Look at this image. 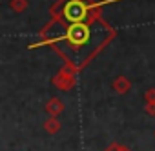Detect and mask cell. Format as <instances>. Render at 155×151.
Masks as SVG:
<instances>
[{"mask_svg": "<svg viewBox=\"0 0 155 151\" xmlns=\"http://www.w3.org/2000/svg\"><path fill=\"white\" fill-rule=\"evenodd\" d=\"M90 37H91V29H90L86 24H82V22H79V24H71V26L68 27V33L64 35V38H68L69 44L75 46V47H82V46H86L88 40H90Z\"/></svg>", "mask_w": 155, "mask_h": 151, "instance_id": "cell-1", "label": "cell"}, {"mask_svg": "<svg viewBox=\"0 0 155 151\" xmlns=\"http://www.w3.org/2000/svg\"><path fill=\"white\" fill-rule=\"evenodd\" d=\"M62 17L69 22V24H79L88 17V6L81 0H71L68 2L62 9Z\"/></svg>", "mask_w": 155, "mask_h": 151, "instance_id": "cell-2", "label": "cell"}, {"mask_svg": "<svg viewBox=\"0 0 155 151\" xmlns=\"http://www.w3.org/2000/svg\"><path fill=\"white\" fill-rule=\"evenodd\" d=\"M11 8L17 11H22L26 8V0H11Z\"/></svg>", "mask_w": 155, "mask_h": 151, "instance_id": "cell-3", "label": "cell"}, {"mask_svg": "<svg viewBox=\"0 0 155 151\" xmlns=\"http://www.w3.org/2000/svg\"><path fill=\"white\" fill-rule=\"evenodd\" d=\"M111 151H122V149H120V147H117V149H111Z\"/></svg>", "mask_w": 155, "mask_h": 151, "instance_id": "cell-4", "label": "cell"}]
</instances>
